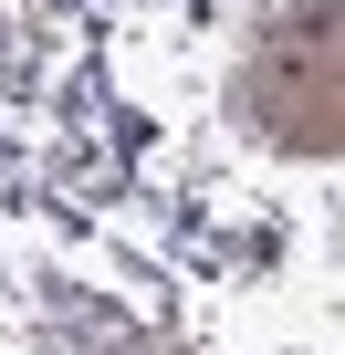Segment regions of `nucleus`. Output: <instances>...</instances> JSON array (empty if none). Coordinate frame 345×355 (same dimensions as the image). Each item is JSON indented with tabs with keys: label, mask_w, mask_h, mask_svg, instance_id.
I'll use <instances>...</instances> for the list:
<instances>
[]
</instances>
